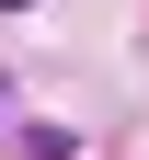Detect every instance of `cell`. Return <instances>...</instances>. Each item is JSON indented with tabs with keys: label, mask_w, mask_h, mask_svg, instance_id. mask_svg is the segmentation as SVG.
Returning <instances> with one entry per match:
<instances>
[{
	"label": "cell",
	"mask_w": 149,
	"mask_h": 160,
	"mask_svg": "<svg viewBox=\"0 0 149 160\" xmlns=\"http://www.w3.org/2000/svg\"><path fill=\"white\" fill-rule=\"evenodd\" d=\"M0 12H35V0H0Z\"/></svg>",
	"instance_id": "6da1fadb"
}]
</instances>
